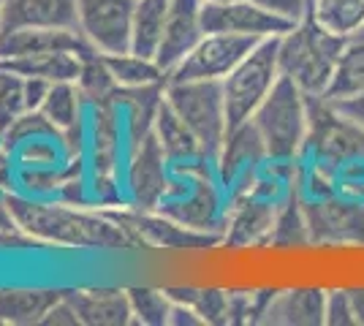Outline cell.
Instances as JSON below:
<instances>
[{
	"label": "cell",
	"mask_w": 364,
	"mask_h": 326,
	"mask_svg": "<svg viewBox=\"0 0 364 326\" xmlns=\"http://www.w3.org/2000/svg\"><path fill=\"white\" fill-rule=\"evenodd\" d=\"M16 226L44 248L74 250H134L136 242L104 210H85L58 199H33L19 190L6 193Z\"/></svg>",
	"instance_id": "6da1fadb"
},
{
	"label": "cell",
	"mask_w": 364,
	"mask_h": 326,
	"mask_svg": "<svg viewBox=\"0 0 364 326\" xmlns=\"http://www.w3.org/2000/svg\"><path fill=\"white\" fill-rule=\"evenodd\" d=\"M171 169H174V185L164 204L158 207V212L193 232L223 237L228 217V193L215 171V161H196Z\"/></svg>",
	"instance_id": "7a4b0ae2"
},
{
	"label": "cell",
	"mask_w": 364,
	"mask_h": 326,
	"mask_svg": "<svg viewBox=\"0 0 364 326\" xmlns=\"http://www.w3.org/2000/svg\"><path fill=\"white\" fill-rule=\"evenodd\" d=\"M346 41L348 38L326 31L316 16L307 14L299 25H294V31L280 36V74L294 79L307 98H321L332 82Z\"/></svg>",
	"instance_id": "3957f363"
},
{
	"label": "cell",
	"mask_w": 364,
	"mask_h": 326,
	"mask_svg": "<svg viewBox=\"0 0 364 326\" xmlns=\"http://www.w3.org/2000/svg\"><path fill=\"white\" fill-rule=\"evenodd\" d=\"M250 123L256 125L269 161L296 163L304 150L307 125H310L307 95L299 90V85L294 79L280 74L272 93L264 98V104L256 109Z\"/></svg>",
	"instance_id": "277c9868"
},
{
	"label": "cell",
	"mask_w": 364,
	"mask_h": 326,
	"mask_svg": "<svg viewBox=\"0 0 364 326\" xmlns=\"http://www.w3.org/2000/svg\"><path fill=\"white\" fill-rule=\"evenodd\" d=\"M280 36L261 38L226 79H223V101H226L228 131L242 123H250L264 98L272 93L274 82L280 79L277 60Z\"/></svg>",
	"instance_id": "5b68a950"
},
{
	"label": "cell",
	"mask_w": 364,
	"mask_h": 326,
	"mask_svg": "<svg viewBox=\"0 0 364 326\" xmlns=\"http://www.w3.org/2000/svg\"><path fill=\"white\" fill-rule=\"evenodd\" d=\"M166 101L182 117V123L196 134L204 153L215 161L228 134L223 82L218 79L166 82Z\"/></svg>",
	"instance_id": "8992f818"
},
{
	"label": "cell",
	"mask_w": 364,
	"mask_h": 326,
	"mask_svg": "<svg viewBox=\"0 0 364 326\" xmlns=\"http://www.w3.org/2000/svg\"><path fill=\"white\" fill-rule=\"evenodd\" d=\"M310 125L299 161L323 166L334 174L350 158L364 156V128L346 117L326 98H307Z\"/></svg>",
	"instance_id": "52a82bcc"
},
{
	"label": "cell",
	"mask_w": 364,
	"mask_h": 326,
	"mask_svg": "<svg viewBox=\"0 0 364 326\" xmlns=\"http://www.w3.org/2000/svg\"><path fill=\"white\" fill-rule=\"evenodd\" d=\"M120 223L125 232L131 234V239L136 242V248H158V250H174V253H191V250H213L223 245L220 234H204L193 232L188 226H182L168 215L158 210H136L131 204H122L114 210H104Z\"/></svg>",
	"instance_id": "ba28073f"
},
{
	"label": "cell",
	"mask_w": 364,
	"mask_h": 326,
	"mask_svg": "<svg viewBox=\"0 0 364 326\" xmlns=\"http://www.w3.org/2000/svg\"><path fill=\"white\" fill-rule=\"evenodd\" d=\"M125 199L136 210H158L174 185V169L155 134L134 144L122 166Z\"/></svg>",
	"instance_id": "9c48e42d"
},
{
	"label": "cell",
	"mask_w": 364,
	"mask_h": 326,
	"mask_svg": "<svg viewBox=\"0 0 364 326\" xmlns=\"http://www.w3.org/2000/svg\"><path fill=\"white\" fill-rule=\"evenodd\" d=\"M261 38L234 36V33H204V38L191 49L171 71L166 82H193V79H223L247 58V52Z\"/></svg>",
	"instance_id": "30bf717a"
},
{
	"label": "cell",
	"mask_w": 364,
	"mask_h": 326,
	"mask_svg": "<svg viewBox=\"0 0 364 326\" xmlns=\"http://www.w3.org/2000/svg\"><path fill=\"white\" fill-rule=\"evenodd\" d=\"M128 156L125 120L114 98L87 107V174L90 177H120Z\"/></svg>",
	"instance_id": "8fae6325"
},
{
	"label": "cell",
	"mask_w": 364,
	"mask_h": 326,
	"mask_svg": "<svg viewBox=\"0 0 364 326\" xmlns=\"http://www.w3.org/2000/svg\"><path fill=\"white\" fill-rule=\"evenodd\" d=\"M136 0H79L76 28L101 55H120L131 49V22Z\"/></svg>",
	"instance_id": "7c38bea8"
},
{
	"label": "cell",
	"mask_w": 364,
	"mask_h": 326,
	"mask_svg": "<svg viewBox=\"0 0 364 326\" xmlns=\"http://www.w3.org/2000/svg\"><path fill=\"white\" fill-rule=\"evenodd\" d=\"M286 199H274L247 188L228 199V217L223 226V245L228 248H258L269 242L277 210Z\"/></svg>",
	"instance_id": "4fadbf2b"
},
{
	"label": "cell",
	"mask_w": 364,
	"mask_h": 326,
	"mask_svg": "<svg viewBox=\"0 0 364 326\" xmlns=\"http://www.w3.org/2000/svg\"><path fill=\"white\" fill-rule=\"evenodd\" d=\"M204 31L207 33H234L250 38H272L294 31L289 19L267 11L256 0H223V3H204L201 9Z\"/></svg>",
	"instance_id": "5bb4252c"
},
{
	"label": "cell",
	"mask_w": 364,
	"mask_h": 326,
	"mask_svg": "<svg viewBox=\"0 0 364 326\" xmlns=\"http://www.w3.org/2000/svg\"><path fill=\"white\" fill-rule=\"evenodd\" d=\"M302 202V199H299ZM310 242H362L364 245V202L334 193L318 202H302Z\"/></svg>",
	"instance_id": "9a60e30c"
},
{
	"label": "cell",
	"mask_w": 364,
	"mask_h": 326,
	"mask_svg": "<svg viewBox=\"0 0 364 326\" xmlns=\"http://www.w3.org/2000/svg\"><path fill=\"white\" fill-rule=\"evenodd\" d=\"M267 161L269 158H267V150H264V141L258 136L256 125L242 123L231 128L226 134L220 153L215 158V171H218L220 183L226 188L228 199L250 185V180L256 177L258 169Z\"/></svg>",
	"instance_id": "2e32d148"
},
{
	"label": "cell",
	"mask_w": 364,
	"mask_h": 326,
	"mask_svg": "<svg viewBox=\"0 0 364 326\" xmlns=\"http://www.w3.org/2000/svg\"><path fill=\"white\" fill-rule=\"evenodd\" d=\"M201 9H204V0H171L168 3L166 31H164L161 47L155 55L158 65L166 74L204 38L207 31H204Z\"/></svg>",
	"instance_id": "e0dca14e"
},
{
	"label": "cell",
	"mask_w": 364,
	"mask_h": 326,
	"mask_svg": "<svg viewBox=\"0 0 364 326\" xmlns=\"http://www.w3.org/2000/svg\"><path fill=\"white\" fill-rule=\"evenodd\" d=\"M92 49L79 28H14L0 31V60L22 58V55H44V52H76L85 55Z\"/></svg>",
	"instance_id": "ac0fdd59"
},
{
	"label": "cell",
	"mask_w": 364,
	"mask_h": 326,
	"mask_svg": "<svg viewBox=\"0 0 364 326\" xmlns=\"http://www.w3.org/2000/svg\"><path fill=\"white\" fill-rule=\"evenodd\" d=\"M68 302L79 313L82 326H131L134 310L128 288H71Z\"/></svg>",
	"instance_id": "d6986e66"
},
{
	"label": "cell",
	"mask_w": 364,
	"mask_h": 326,
	"mask_svg": "<svg viewBox=\"0 0 364 326\" xmlns=\"http://www.w3.org/2000/svg\"><path fill=\"white\" fill-rule=\"evenodd\" d=\"M79 0H6L0 31L14 28H76Z\"/></svg>",
	"instance_id": "ffe728a7"
},
{
	"label": "cell",
	"mask_w": 364,
	"mask_h": 326,
	"mask_svg": "<svg viewBox=\"0 0 364 326\" xmlns=\"http://www.w3.org/2000/svg\"><path fill=\"white\" fill-rule=\"evenodd\" d=\"M164 95H166V82L164 85H144V87H117L114 101L122 109L128 150L152 134V125L158 117V109L164 104Z\"/></svg>",
	"instance_id": "44dd1931"
},
{
	"label": "cell",
	"mask_w": 364,
	"mask_h": 326,
	"mask_svg": "<svg viewBox=\"0 0 364 326\" xmlns=\"http://www.w3.org/2000/svg\"><path fill=\"white\" fill-rule=\"evenodd\" d=\"M264 324L286 326H318L326 324V291L316 286H299L277 291Z\"/></svg>",
	"instance_id": "7402d4cb"
},
{
	"label": "cell",
	"mask_w": 364,
	"mask_h": 326,
	"mask_svg": "<svg viewBox=\"0 0 364 326\" xmlns=\"http://www.w3.org/2000/svg\"><path fill=\"white\" fill-rule=\"evenodd\" d=\"M152 134H155V139L161 141V147H164V153H166L171 166L196 163V161H213V158L204 153V147H201V141L196 139V134L182 123V117L174 109L168 107L166 95H164V104L158 109Z\"/></svg>",
	"instance_id": "603a6c76"
},
{
	"label": "cell",
	"mask_w": 364,
	"mask_h": 326,
	"mask_svg": "<svg viewBox=\"0 0 364 326\" xmlns=\"http://www.w3.org/2000/svg\"><path fill=\"white\" fill-rule=\"evenodd\" d=\"M60 296L58 288H0V326H41Z\"/></svg>",
	"instance_id": "cb8c5ba5"
},
{
	"label": "cell",
	"mask_w": 364,
	"mask_h": 326,
	"mask_svg": "<svg viewBox=\"0 0 364 326\" xmlns=\"http://www.w3.org/2000/svg\"><path fill=\"white\" fill-rule=\"evenodd\" d=\"M76 52H44V55H22V58H3L0 71L22 79H44V82H76L79 74Z\"/></svg>",
	"instance_id": "d4e9b609"
},
{
	"label": "cell",
	"mask_w": 364,
	"mask_h": 326,
	"mask_svg": "<svg viewBox=\"0 0 364 326\" xmlns=\"http://www.w3.org/2000/svg\"><path fill=\"white\" fill-rule=\"evenodd\" d=\"M359 95H364V36H353L340 52L332 82L321 98H326L329 104H340Z\"/></svg>",
	"instance_id": "484cf974"
},
{
	"label": "cell",
	"mask_w": 364,
	"mask_h": 326,
	"mask_svg": "<svg viewBox=\"0 0 364 326\" xmlns=\"http://www.w3.org/2000/svg\"><path fill=\"white\" fill-rule=\"evenodd\" d=\"M168 3L171 0H136L131 22V52L155 58L166 31Z\"/></svg>",
	"instance_id": "4316f807"
},
{
	"label": "cell",
	"mask_w": 364,
	"mask_h": 326,
	"mask_svg": "<svg viewBox=\"0 0 364 326\" xmlns=\"http://www.w3.org/2000/svg\"><path fill=\"white\" fill-rule=\"evenodd\" d=\"M76 87H79L82 98L87 101V107L114 98L120 85L114 82V77H112V71H109V65H107V58H104L98 49H87V52L79 58Z\"/></svg>",
	"instance_id": "83f0119b"
},
{
	"label": "cell",
	"mask_w": 364,
	"mask_h": 326,
	"mask_svg": "<svg viewBox=\"0 0 364 326\" xmlns=\"http://www.w3.org/2000/svg\"><path fill=\"white\" fill-rule=\"evenodd\" d=\"M114 82L120 87H144V85H164L166 71L158 65L155 58L136 55V52H120V55H104Z\"/></svg>",
	"instance_id": "f1b7e54d"
},
{
	"label": "cell",
	"mask_w": 364,
	"mask_h": 326,
	"mask_svg": "<svg viewBox=\"0 0 364 326\" xmlns=\"http://www.w3.org/2000/svg\"><path fill=\"white\" fill-rule=\"evenodd\" d=\"M310 14L343 38H353L364 31V0H313Z\"/></svg>",
	"instance_id": "f546056e"
},
{
	"label": "cell",
	"mask_w": 364,
	"mask_h": 326,
	"mask_svg": "<svg viewBox=\"0 0 364 326\" xmlns=\"http://www.w3.org/2000/svg\"><path fill=\"white\" fill-rule=\"evenodd\" d=\"M168 296L180 305L196 310L204 324H228V291L223 288H198V286H174Z\"/></svg>",
	"instance_id": "4dcf8cb0"
},
{
	"label": "cell",
	"mask_w": 364,
	"mask_h": 326,
	"mask_svg": "<svg viewBox=\"0 0 364 326\" xmlns=\"http://www.w3.org/2000/svg\"><path fill=\"white\" fill-rule=\"evenodd\" d=\"M310 242V232H307V217H304V207L299 202V193L294 190L283 207L277 210L274 217L269 242L274 248H296V245H307Z\"/></svg>",
	"instance_id": "1f68e13d"
},
{
	"label": "cell",
	"mask_w": 364,
	"mask_h": 326,
	"mask_svg": "<svg viewBox=\"0 0 364 326\" xmlns=\"http://www.w3.org/2000/svg\"><path fill=\"white\" fill-rule=\"evenodd\" d=\"M134 324L139 326H168L174 299L166 288H150V286H131L128 288Z\"/></svg>",
	"instance_id": "d6a6232c"
},
{
	"label": "cell",
	"mask_w": 364,
	"mask_h": 326,
	"mask_svg": "<svg viewBox=\"0 0 364 326\" xmlns=\"http://www.w3.org/2000/svg\"><path fill=\"white\" fill-rule=\"evenodd\" d=\"M11 158H14V166H63L71 161L63 150V141L55 136L22 141L11 150Z\"/></svg>",
	"instance_id": "836d02e7"
},
{
	"label": "cell",
	"mask_w": 364,
	"mask_h": 326,
	"mask_svg": "<svg viewBox=\"0 0 364 326\" xmlns=\"http://www.w3.org/2000/svg\"><path fill=\"white\" fill-rule=\"evenodd\" d=\"M28 112V98H25V82L22 77L6 74L0 82V136Z\"/></svg>",
	"instance_id": "e575fe53"
},
{
	"label": "cell",
	"mask_w": 364,
	"mask_h": 326,
	"mask_svg": "<svg viewBox=\"0 0 364 326\" xmlns=\"http://www.w3.org/2000/svg\"><path fill=\"white\" fill-rule=\"evenodd\" d=\"M38 136H55V139H60V131L49 123L41 112H25L0 139H3V144L9 150H14L16 144H22V141L28 139H38Z\"/></svg>",
	"instance_id": "d590c367"
},
{
	"label": "cell",
	"mask_w": 364,
	"mask_h": 326,
	"mask_svg": "<svg viewBox=\"0 0 364 326\" xmlns=\"http://www.w3.org/2000/svg\"><path fill=\"white\" fill-rule=\"evenodd\" d=\"M326 324L329 326H359L356 313L350 305L348 288H332L326 291Z\"/></svg>",
	"instance_id": "8d00e7d4"
},
{
	"label": "cell",
	"mask_w": 364,
	"mask_h": 326,
	"mask_svg": "<svg viewBox=\"0 0 364 326\" xmlns=\"http://www.w3.org/2000/svg\"><path fill=\"white\" fill-rule=\"evenodd\" d=\"M267 11L289 19L291 25H299L304 16L313 11V0H256Z\"/></svg>",
	"instance_id": "74e56055"
},
{
	"label": "cell",
	"mask_w": 364,
	"mask_h": 326,
	"mask_svg": "<svg viewBox=\"0 0 364 326\" xmlns=\"http://www.w3.org/2000/svg\"><path fill=\"white\" fill-rule=\"evenodd\" d=\"M41 326H82V321H79V313H76V308L68 302V296H65V291H63V296L49 308V313H46L44 324Z\"/></svg>",
	"instance_id": "f35d334b"
},
{
	"label": "cell",
	"mask_w": 364,
	"mask_h": 326,
	"mask_svg": "<svg viewBox=\"0 0 364 326\" xmlns=\"http://www.w3.org/2000/svg\"><path fill=\"white\" fill-rule=\"evenodd\" d=\"M44 248L41 242H36L31 234H25L19 226L0 232V253H19V250H38Z\"/></svg>",
	"instance_id": "ab89813d"
},
{
	"label": "cell",
	"mask_w": 364,
	"mask_h": 326,
	"mask_svg": "<svg viewBox=\"0 0 364 326\" xmlns=\"http://www.w3.org/2000/svg\"><path fill=\"white\" fill-rule=\"evenodd\" d=\"M11 190H16V166L11 150L0 139V193H11Z\"/></svg>",
	"instance_id": "60d3db41"
},
{
	"label": "cell",
	"mask_w": 364,
	"mask_h": 326,
	"mask_svg": "<svg viewBox=\"0 0 364 326\" xmlns=\"http://www.w3.org/2000/svg\"><path fill=\"white\" fill-rule=\"evenodd\" d=\"M201 324H204V318H201L196 310H191L188 305L174 302V308H171V318H168V326H201Z\"/></svg>",
	"instance_id": "b9f144b4"
},
{
	"label": "cell",
	"mask_w": 364,
	"mask_h": 326,
	"mask_svg": "<svg viewBox=\"0 0 364 326\" xmlns=\"http://www.w3.org/2000/svg\"><path fill=\"white\" fill-rule=\"evenodd\" d=\"M334 107L340 109L346 117H350L356 125H362L364 128V95H359V98H348V101H340V104H334Z\"/></svg>",
	"instance_id": "7bdbcfd3"
},
{
	"label": "cell",
	"mask_w": 364,
	"mask_h": 326,
	"mask_svg": "<svg viewBox=\"0 0 364 326\" xmlns=\"http://www.w3.org/2000/svg\"><path fill=\"white\" fill-rule=\"evenodd\" d=\"M9 229H16V220L11 215L9 202H6V193H0V232H9Z\"/></svg>",
	"instance_id": "ee69618b"
},
{
	"label": "cell",
	"mask_w": 364,
	"mask_h": 326,
	"mask_svg": "<svg viewBox=\"0 0 364 326\" xmlns=\"http://www.w3.org/2000/svg\"><path fill=\"white\" fill-rule=\"evenodd\" d=\"M348 296L356 313V324H364V288H348Z\"/></svg>",
	"instance_id": "f6af8a7d"
},
{
	"label": "cell",
	"mask_w": 364,
	"mask_h": 326,
	"mask_svg": "<svg viewBox=\"0 0 364 326\" xmlns=\"http://www.w3.org/2000/svg\"><path fill=\"white\" fill-rule=\"evenodd\" d=\"M3 6H6V0H0V19H3Z\"/></svg>",
	"instance_id": "bcb514c9"
},
{
	"label": "cell",
	"mask_w": 364,
	"mask_h": 326,
	"mask_svg": "<svg viewBox=\"0 0 364 326\" xmlns=\"http://www.w3.org/2000/svg\"><path fill=\"white\" fill-rule=\"evenodd\" d=\"M204 3H223V0H204Z\"/></svg>",
	"instance_id": "7dc6e473"
},
{
	"label": "cell",
	"mask_w": 364,
	"mask_h": 326,
	"mask_svg": "<svg viewBox=\"0 0 364 326\" xmlns=\"http://www.w3.org/2000/svg\"><path fill=\"white\" fill-rule=\"evenodd\" d=\"M0 82H3V71H0Z\"/></svg>",
	"instance_id": "c3c4849f"
},
{
	"label": "cell",
	"mask_w": 364,
	"mask_h": 326,
	"mask_svg": "<svg viewBox=\"0 0 364 326\" xmlns=\"http://www.w3.org/2000/svg\"><path fill=\"white\" fill-rule=\"evenodd\" d=\"M359 36H364V31H362V33H359Z\"/></svg>",
	"instance_id": "681fc988"
}]
</instances>
